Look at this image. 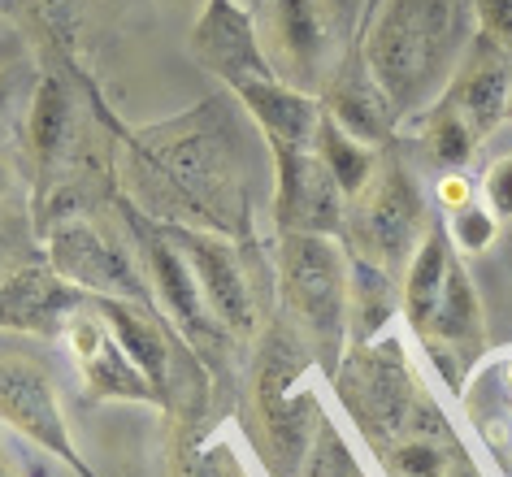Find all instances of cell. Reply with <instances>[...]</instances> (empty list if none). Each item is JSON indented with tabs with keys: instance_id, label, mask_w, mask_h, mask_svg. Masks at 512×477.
<instances>
[{
	"instance_id": "1",
	"label": "cell",
	"mask_w": 512,
	"mask_h": 477,
	"mask_svg": "<svg viewBox=\"0 0 512 477\" xmlns=\"http://www.w3.org/2000/svg\"><path fill=\"white\" fill-rule=\"evenodd\" d=\"M473 35V0H378L361 40V61L404 118L439 105Z\"/></svg>"
},
{
	"instance_id": "2",
	"label": "cell",
	"mask_w": 512,
	"mask_h": 477,
	"mask_svg": "<svg viewBox=\"0 0 512 477\" xmlns=\"http://www.w3.org/2000/svg\"><path fill=\"white\" fill-rule=\"evenodd\" d=\"M135 174L144 183V200L161 204L165 217L183 226L235 230V178H230V139L222 113L204 109L191 118L144 131L135 144Z\"/></svg>"
},
{
	"instance_id": "3",
	"label": "cell",
	"mask_w": 512,
	"mask_h": 477,
	"mask_svg": "<svg viewBox=\"0 0 512 477\" xmlns=\"http://www.w3.org/2000/svg\"><path fill=\"white\" fill-rule=\"evenodd\" d=\"M278 287H283V304L296 317V334L309 343L313 360L326 373H335L352 343L348 248L335 235H283Z\"/></svg>"
},
{
	"instance_id": "4",
	"label": "cell",
	"mask_w": 512,
	"mask_h": 477,
	"mask_svg": "<svg viewBox=\"0 0 512 477\" xmlns=\"http://www.w3.org/2000/svg\"><path fill=\"white\" fill-rule=\"evenodd\" d=\"M313 369V352L291 326L274 321L265 334L261 360H256V412H261V434H265V464L274 477H300L304 456L313 447L317 430V395L304 382Z\"/></svg>"
},
{
	"instance_id": "5",
	"label": "cell",
	"mask_w": 512,
	"mask_h": 477,
	"mask_svg": "<svg viewBox=\"0 0 512 477\" xmlns=\"http://www.w3.org/2000/svg\"><path fill=\"white\" fill-rule=\"evenodd\" d=\"M256 31H261V48L278 79L309 96H322L330 74L343 66L339 22L330 0H265Z\"/></svg>"
},
{
	"instance_id": "6",
	"label": "cell",
	"mask_w": 512,
	"mask_h": 477,
	"mask_svg": "<svg viewBox=\"0 0 512 477\" xmlns=\"http://www.w3.org/2000/svg\"><path fill=\"white\" fill-rule=\"evenodd\" d=\"M126 222H131L135 239H139V252H144V274L152 282V300L161 304V313L170 317V326L187 339L191 352L217 356L230 330L217 321L209 300H204L200 278L191 274L187 256L178 252L170 230H165L161 222H148V217L135 213V209H126Z\"/></svg>"
},
{
	"instance_id": "7",
	"label": "cell",
	"mask_w": 512,
	"mask_h": 477,
	"mask_svg": "<svg viewBox=\"0 0 512 477\" xmlns=\"http://www.w3.org/2000/svg\"><path fill=\"white\" fill-rule=\"evenodd\" d=\"M352 209H356V239H361L356 252L374 256L391 274L413 261V252L421 248V239H426V230H430L421 183L391 152H382L374 183H369V191Z\"/></svg>"
},
{
	"instance_id": "8",
	"label": "cell",
	"mask_w": 512,
	"mask_h": 477,
	"mask_svg": "<svg viewBox=\"0 0 512 477\" xmlns=\"http://www.w3.org/2000/svg\"><path fill=\"white\" fill-rule=\"evenodd\" d=\"M48 265L57 269L70 287H79L100 300H126L139 308H152V287L109 230H100L87 217H70V222L53 226L48 235Z\"/></svg>"
},
{
	"instance_id": "9",
	"label": "cell",
	"mask_w": 512,
	"mask_h": 477,
	"mask_svg": "<svg viewBox=\"0 0 512 477\" xmlns=\"http://www.w3.org/2000/svg\"><path fill=\"white\" fill-rule=\"evenodd\" d=\"M0 421H5L14 434L31 438L35 447H44L48 456H57L79 477H96L83 464L79 447H74V438L66 430L53 373H48L35 356L0 352Z\"/></svg>"
},
{
	"instance_id": "10",
	"label": "cell",
	"mask_w": 512,
	"mask_h": 477,
	"mask_svg": "<svg viewBox=\"0 0 512 477\" xmlns=\"http://www.w3.org/2000/svg\"><path fill=\"white\" fill-rule=\"evenodd\" d=\"M274 222L283 235H343L348 200L317 148L274 152Z\"/></svg>"
},
{
	"instance_id": "11",
	"label": "cell",
	"mask_w": 512,
	"mask_h": 477,
	"mask_svg": "<svg viewBox=\"0 0 512 477\" xmlns=\"http://www.w3.org/2000/svg\"><path fill=\"white\" fill-rule=\"evenodd\" d=\"M92 304V295L70 287L48 261H18L0 278V330L31 334V339H61L70 317Z\"/></svg>"
},
{
	"instance_id": "12",
	"label": "cell",
	"mask_w": 512,
	"mask_h": 477,
	"mask_svg": "<svg viewBox=\"0 0 512 477\" xmlns=\"http://www.w3.org/2000/svg\"><path fill=\"white\" fill-rule=\"evenodd\" d=\"M92 308L109 321V330L118 334V343L131 352V360L144 369V378L152 382L161 408H178L183 391L204 395V373H178V365H196V352H178L174 339L157 326V317L139 304L126 300H100L92 295Z\"/></svg>"
},
{
	"instance_id": "13",
	"label": "cell",
	"mask_w": 512,
	"mask_h": 477,
	"mask_svg": "<svg viewBox=\"0 0 512 477\" xmlns=\"http://www.w3.org/2000/svg\"><path fill=\"white\" fill-rule=\"evenodd\" d=\"M191 53L200 57V66L217 74L230 92L261 79H278L270 57L261 48V31L248 9H239L235 0H209L200 22L191 27Z\"/></svg>"
},
{
	"instance_id": "14",
	"label": "cell",
	"mask_w": 512,
	"mask_h": 477,
	"mask_svg": "<svg viewBox=\"0 0 512 477\" xmlns=\"http://www.w3.org/2000/svg\"><path fill=\"white\" fill-rule=\"evenodd\" d=\"M165 230H170V239L178 243V252L187 256L191 274L200 278V291H204V300H209V308L217 313V321H222L235 339H252L256 304H252V287H248V274H243L239 252L230 248L226 239L204 235V230H196V226H174L170 222Z\"/></svg>"
},
{
	"instance_id": "15",
	"label": "cell",
	"mask_w": 512,
	"mask_h": 477,
	"mask_svg": "<svg viewBox=\"0 0 512 477\" xmlns=\"http://www.w3.org/2000/svg\"><path fill=\"white\" fill-rule=\"evenodd\" d=\"M61 339L70 343V356L79 365L87 395L96 399H122V404H157L161 399L152 391V382L144 378V369L131 360V352L118 343V334L109 330V321L92 313V308H79L70 317V326Z\"/></svg>"
},
{
	"instance_id": "16",
	"label": "cell",
	"mask_w": 512,
	"mask_h": 477,
	"mask_svg": "<svg viewBox=\"0 0 512 477\" xmlns=\"http://www.w3.org/2000/svg\"><path fill=\"white\" fill-rule=\"evenodd\" d=\"M443 100L456 105V113L469 122L473 135L486 139L512 113V57L478 31Z\"/></svg>"
},
{
	"instance_id": "17",
	"label": "cell",
	"mask_w": 512,
	"mask_h": 477,
	"mask_svg": "<svg viewBox=\"0 0 512 477\" xmlns=\"http://www.w3.org/2000/svg\"><path fill=\"white\" fill-rule=\"evenodd\" d=\"M322 100V113L335 118L352 139H361L369 148H382L395 139V122H400V109L382 96V87L374 83V74L365 70V61H343V66L330 74Z\"/></svg>"
},
{
	"instance_id": "18",
	"label": "cell",
	"mask_w": 512,
	"mask_h": 477,
	"mask_svg": "<svg viewBox=\"0 0 512 477\" xmlns=\"http://www.w3.org/2000/svg\"><path fill=\"white\" fill-rule=\"evenodd\" d=\"M239 105L248 109V118L256 122V131L270 139V152H296L313 148L317 122H322V100L300 92L283 79H261L239 87Z\"/></svg>"
},
{
	"instance_id": "19",
	"label": "cell",
	"mask_w": 512,
	"mask_h": 477,
	"mask_svg": "<svg viewBox=\"0 0 512 477\" xmlns=\"http://www.w3.org/2000/svg\"><path fill=\"white\" fill-rule=\"evenodd\" d=\"M452 239H447L443 226H430L421 248L413 252V261L404 265V287H400V308H404V321L408 330L426 334L434 308L443 300V287H447V269H452Z\"/></svg>"
},
{
	"instance_id": "20",
	"label": "cell",
	"mask_w": 512,
	"mask_h": 477,
	"mask_svg": "<svg viewBox=\"0 0 512 477\" xmlns=\"http://www.w3.org/2000/svg\"><path fill=\"white\" fill-rule=\"evenodd\" d=\"M348 313H352V347L378 343L395 313V278L374 256L348 248Z\"/></svg>"
},
{
	"instance_id": "21",
	"label": "cell",
	"mask_w": 512,
	"mask_h": 477,
	"mask_svg": "<svg viewBox=\"0 0 512 477\" xmlns=\"http://www.w3.org/2000/svg\"><path fill=\"white\" fill-rule=\"evenodd\" d=\"M421 339H439V343H452L460 352H478L482 339H486V326H482V300L473 291V282L465 274V265L452 261L447 269V287H443V300L434 308L430 326Z\"/></svg>"
},
{
	"instance_id": "22",
	"label": "cell",
	"mask_w": 512,
	"mask_h": 477,
	"mask_svg": "<svg viewBox=\"0 0 512 477\" xmlns=\"http://www.w3.org/2000/svg\"><path fill=\"white\" fill-rule=\"evenodd\" d=\"M313 148H317V157H322V165L330 170V178L339 183L343 200L348 204L361 200L369 191V183H374V174H378L382 152L361 144V139H352L335 118H326V113H322V122H317Z\"/></svg>"
},
{
	"instance_id": "23",
	"label": "cell",
	"mask_w": 512,
	"mask_h": 477,
	"mask_svg": "<svg viewBox=\"0 0 512 477\" xmlns=\"http://www.w3.org/2000/svg\"><path fill=\"white\" fill-rule=\"evenodd\" d=\"M70 126H74V105H70V92L57 74H44L31 92V113H27V148H31V161L48 170L61 148L70 139Z\"/></svg>"
},
{
	"instance_id": "24",
	"label": "cell",
	"mask_w": 512,
	"mask_h": 477,
	"mask_svg": "<svg viewBox=\"0 0 512 477\" xmlns=\"http://www.w3.org/2000/svg\"><path fill=\"white\" fill-rule=\"evenodd\" d=\"M426 148H430V157L443 174H456V170L469 165L473 148H478V135L469 131V122L456 113V105L439 100L426 118Z\"/></svg>"
},
{
	"instance_id": "25",
	"label": "cell",
	"mask_w": 512,
	"mask_h": 477,
	"mask_svg": "<svg viewBox=\"0 0 512 477\" xmlns=\"http://www.w3.org/2000/svg\"><path fill=\"white\" fill-rule=\"evenodd\" d=\"M300 477H365L361 460H356V451L348 443V434L339 430V421L330 417V412L317 417L313 447H309V456H304Z\"/></svg>"
},
{
	"instance_id": "26",
	"label": "cell",
	"mask_w": 512,
	"mask_h": 477,
	"mask_svg": "<svg viewBox=\"0 0 512 477\" xmlns=\"http://www.w3.org/2000/svg\"><path fill=\"white\" fill-rule=\"evenodd\" d=\"M495 226H499V217L486 209V204H465V209H456L452 213V222H447V239L456 243L460 252H486L495 243Z\"/></svg>"
},
{
	"instance_id": "27",
	"label": "cell",
	"mask_w": 512,
	"mask_h": 477,
	"mask_svg": "<svg viewBox=\"0 0 512 477\" xmlns=\"http://www.w3.org/2000/svg\"><path fill=\"white\" fill-rule=\"evenodd\" d=\"M482 204L499 217V222H512V152L491 161V170L482 178Z\"/></svg>"
},
{
	"instance_id": "28",
	"label": "cell",
	"mask_w": 512,
	"mask_h": 477,
	"mask_svg": "<svg viewBox=\"0 0 512 477\" xmlns=\"http://www.w3.org/2000/svg\"><path fill=\"white\" fill-rule=\"evenodd\" d=\"M473 14H478V31L486 40L512 57V0H473Z\"/></svg>"
},
{
	"instance_id": "29",
	"label": "cell",
	"mask_w": 512,
	"mask_h": 477,
	"mask_svg": "<svg viewBox=\"0 0 512 477\" xmlns=\"http://www.w3.org/2000/svg\"><path fill=\"white\" fill-rule=\"evenodd\" d=\"M27 70L22 66H5L0 70V131L9 126V118H14V109L22 105V96H27Z\"/></svg>"
},
{
	"instance_id": "30",
	"label": "cell",
	"mask_w": 512,
	"mask_h": 477,
	"mask_svg": "<svg viewBox=\"0 0 512 477\" xmlns=\"http://www.w3.org/2000/svg\"><path fill=\"white\" fill-rule=\"evenodd\" d=\"M22 235H27V222H18V217H0V278L18 265Z\"/></svg>"
},
{
	"instance_id": "31",
	"label": "cell",
	"mask_w": 512,
	"mask_h": 477,
	"mask_svg": "<svg viewBox=\"0 0 512 477\" xmlns=\"http://www.w3.org/2000/svg\"><path fill=\"white\" fill-rule=\"evenodd\" d=\"M439 200H443V209H447V213H456V209H465V204H473V183H469V174H465V170L443 174Z\"/></svg>"
},
{
	"instance_id": "32",
	"label": "cell",
	"mask_w": 512,
	"mask_h": 477,
	"mask_svg": "<svg viewBox=\"0 0 512 477\" xmlns=\"http://www.w3.org/2000/svg\"><path fill=\"white\" fill-rule=\"evenodd\" d=\"M452 477H486V473H482V469H478V464H473V460H465V464H460V469H456Z\"/></svg>"
},
{
	"instance_id": "33",
	"label": "cell",
	"mask_w": 512,
	"mask_h": 477,
	"mask_svg": "<svg viewBox=\"0 0 512 477\" xmlns=\"http://www.w3.org/2000/svg\"><path fill=\"white\" fill-rule=\"evenodd\" d=\"M9 191V165H5V157H0V196Z\"/></svg>"
},
{
	"instance_id": "34",
	"label": "cell",
	"mask_w": 512,
	"mask_h": 477,
	"mask_svg": "<svg viewBox=\"0 0 512 477\" xmlns=\"http://www.w3.org/2000/svg\"><path fill=\"white\" fill-rule=\"evenodd\" d=\"M0 477H18V473H14V464H9V456H5V451H0Z\"/></svg>"
}]
</instances>
